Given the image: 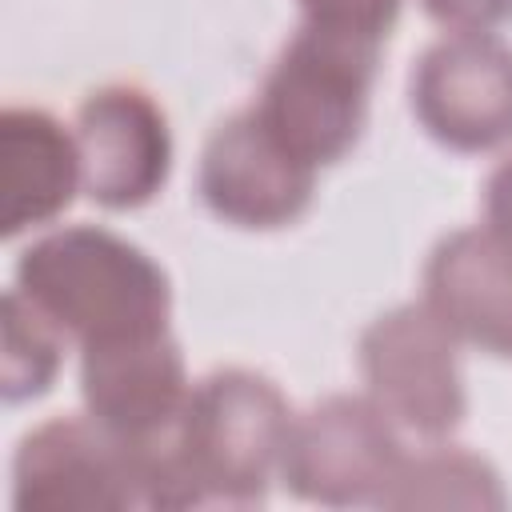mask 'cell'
Instances as JSON below:
<instances>
[{"label":"cell","instance_id":"9","mask_svg":"<svg viewBox=\"0 0 512 512\" xmlns=\"http://www.w3.org/2000/svg\"><path fill=\"white\" fill-rule=\"evenodd\" d=\"M84 192L104 208L148 204L172 168V136L160 104L136 84H104L76 108Z\"/></svg>","mask_w":512,"mask_h":512},{"label":"cell","instance_id":"4","mask_svg":"<svg viewBox=\"0 0 512 512\" xmlns=\"http://www.w3.org/2000/svg\"><path fill=\"white\" fill-rule=\"evenodd\" d=\"M12 504L16 512L148 508V456L88 412L52 416L16 444Z\"/></svg>","mask_w":512,"mask_h":512},{"label":"cell","instance_id":"16","mask_svg":"<svg viewBox=\"0 0 512 512\" xmlns=\"http://www.w3.org/2000/svg\"><path fill=\"white\" fill-rule=\"evenodd\" d=\"M420 4L448 32H492L512 16V0H420Z\"/></svg>","mask_w":512,"mask_h":512},{"label":"cell","instance_id":"17","mask_svg":"<svg viewBox=\"0 0 512 512\" xmlns=\"http://www.w3.org/2000/svg\"><path fill=\"white\" fill-rule=\"evenodd\" d=\"M484 220L496 236L512 244V156H504L484 184Z\"/></svg>","mask_w":512,"mask_h":512},{"label":"cell","instance_id":"13","mask_svg":"<svg viewBox=\"0 0 512 512\" xmlns=\"http://www.w3.org/2000/svg\"><path fill=\"white\" fill-rule=\"evenodd\" d=\"M496 468L456 444H432L416 456L404 452L380 508H504Z\"/></svg>","mask_w":512,"mask_h":512},{"label":"cell","instance_id":"7","mask_svg":"<svg viewBox=\"0 0 512 512\" xmlns=\"http://www.w3.org/2000/svg\"><path fill=\"white\" fill-rule=\"evenodd\" d=\"M408 92L420 128L452 152H488L512 140V48L492 32L432 40Z\"/></svg>","mask_w":512,"mask_h":512},{"label":"cell","instance_id":"14","mask_svg":"<svg viewBox=\"0 0 512 512\" xmlns=\"http://www.w3.org/2000/svg\"><path fill=\"white\" fill-rule=\"evenodd\" d=\"M64 332L12 284L4 296V396H40L60 368Z\"/></svg>","mask_w":512,"mask_h":512},{"label":"cell","instance_id":"8","mask_svg":"<svg viewBox=\"0 0 512 512\" xmlns=\"http://www.w3.org/2000/svg\"><path fill=\"white\" fill-rule=\"evenodd\" d=\"M316 168L292 156L252 108L212 128L200 152V196L236 228H284L312 200Z\"/></svg>","mask_w":512,"mask_h":512},{"label":"cell","instance_id":"6","mask_svg":"<svg viewBox=\"0 0 512 512\" xmlns=\"http://www.w3.org/2000/svg\"><path fill=\"white\" fill-rule=\"evenodd\" d=\"M456 336L428 304H396L360 332V376L368 396L424 440H444L468 412Z\"/></svg>","mask_w":512,"mask_h":512},{"label":"cell","instance_id":"2","mask_svg":"<svg viewBox=\"0 0 512 512\" xmlns=\"http://www.w3.org/2000/svg\"><path fill=\"white\" fill-rule=\"evenodd\" d=\"M16 288L80 348L168 332L164 268L132 240L72 224L32 240L16 260Z\"/></svg>","mask_w":512,"mask_h":512},{"label":"cell","instance_id":"11","mask_svg":"<svg viewBox=\"0 0 512 512\" xmlns=\"http://www.w3.org/2000/svg\"><path fill=\"white\" fill-rule=\"evenodd\" d=\"M424 304L460 340L512 356V244L492 228H456L424 264Z\"/></svg>","mask_w":512,"mask_h":512},{"label":"cell","instance_id":"12","mask_svg":"<svg viewBox=\"0 0 512 512\" xmlns=\"http://www.w3.org/2000/svg\"><path fill=\"white\" fill-rule=\"evenodd\" d=\"M0 156H4V236L60 216L80 180L76 136L44 108L12 104L0 116Z\"/></svg>","mask_w":512,"mask_h":512},{"label":"cell","instance_id":"1","mask_svg":"<svg viewBox=\"0 0 512 512\" xmlns=\"http://www.w3.org/2000/svg\"><path fill=\"white\" fill-rule=\"evenodd\" d=\"M292 408L252 368L200 376L164 444L148 448L152 508H252L264 504L284 464Z\"/></svg>","mask_w":512,"mask_h":512},{"label":"cell","instance_id":"5","mask_svg":"<svg viewBox=\"0 0 512 512\" xmlns=\"http://www.w3.org/2000/svg\"><path fill=\"white\" fill-rule=\"evenodd\" d=\"M400 460L404 444L396 420L372 396L336 392L292 416L280 480L308 504L380 508Z\"/></svg>","mask_w":512,"mask_h":512},{"label":"cell","instance_id":"10","mask_svg":"<svg viewBox=\"0 0 512 512\" xmlns=\"http://www.w3.org/2000/svg\"><path fill=\"white\" fill-rule=\"evenodd\" d=\"M192 384L168 332L80 348V396L92 420L136 448L164 444Z\"/></svg>","mask_w":512,"mask_h":512},{"label":"cell","instance_id":"15","mask_svg":"<svg viewBox=\"0 0 512 512\" xmlns=\"http://www.w3.org/2000/svg\"><path fill=\"white\" fill-rule=\"evenodd\" d=\"M304 24L352 32L364 40H384L400 16V0H300Z\"/></svg>","mask_w":512,"mask_h":512},{"label":"cell","instance_id":"3","mask_svg":"<svg viewBox=\"0 0 512 512\" xmlns=\"http://www.w3.org/2000/svg\"><path fill=\"white\" fill-rule=\"evenodd\" d=\"M376 52V40L300 24L264 72L252 112L304 164H336L360 140Z\"/></svg>","mask_w":512,"mask_h":512}]
</instances>
